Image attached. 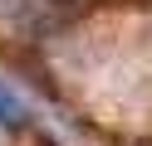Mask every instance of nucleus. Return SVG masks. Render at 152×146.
I'll list each match as a JSON object with an SVG mask.
<instances>
[{
	"label": "nucleus",
	"mask_w": 152,
	"mask_h": 146,
	"mask_svg": "<svg viewBox=\"0 0 152 146\" xmlns=\"http://www.w3.org/2000/svg\"><path fill=\"white\" fill-rule=\"evenodd\" d=\"M93 0H0V19L20 34H54L79 19Z\"/></svg>",
	"instance_id": "nucleus-1"
}]
</instances>
